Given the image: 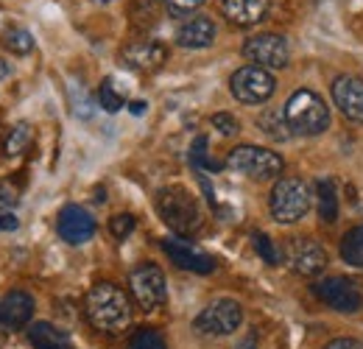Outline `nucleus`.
Returning a JSON list of instances; mask_svg holds the SVG:
<instances>
[{"instance_id": "1", "label": "nucleus", "mask_w": 363, "mask_h": 349, "mask_svg": "<svg viewBox=\"0 0 363 349\" xmlns=\"http://www.w3.org/2000/svg\"><path fill=\"white\" fill-rule=\"evenodd\" d=\"M84 313L95 330L106 336H118L132 321V305L129 297L115 282H95L84 297Z\"/></svg>"}, {"instance_id": "2", "label": "nucleus", "mask_w": 363, "mask_h": 349, "mask_svg": "<svg viewBox=\"0 0 363 349\" xmlns=\"http://www.w3.org/2000/svg\"><path fill=\"white\" fill-rule=\"evenodd\" d=\"M157 210L162 221L177 232V235H196L204 223L199 201L190 196V190H184L182 184L162 187L157 196Z\"/></svg>"}, {"instance_id": "3", "label": "nucleus", "mask_w": 363, "mask_h": 349, "mask_svg": "<svg viewBox=\"0 0 363 349\" xmlns=\"http://www.w3.org/2000/svg\"><path fill=\"white\" fill-rule=\"evenodd\" d=\"M288 129L296 137H316L330 126V109L313 89H296L285 104Z\"/></svg>"}, {"instance_id": "4", "label": "nucleus", "mask_w": 363, "mask_h": 349, "mask_svg": "<svg viewBox=\"0 0 363 349\" xmlns=\"http://www.w3.org/2000/svg\"><path fill=\"white\" fill-rule=\"evenodd\" d=\"M311 204H313V193L296 176L279 179L274 184L272 199H269V210H272L274 221H279V223H296V221H302L308 216Z\"/></svg>"}, {"instance_id": "5", "label": "nucleus", "mask_w": 363, "mask_h": 349, "mask_svg": "<svg viewBox=\"0 0 363 349\" xmlns=\"http://www.w3.org/2000/svg\"><path fill=\"white\" fill-rule=\"evenodd\" d=\"M227 168L249 176V179H260L263 182V179H274V176L282 174V157L269 151V148L238 145L227 157Z\"/></svg>"}, {"instance_id": "6", "label": "nucleus", "mask_w": 363, "mask_h": 349, "mask_svg": "<svg viewBox=\"0 0 363 349\" xmlns=\"http://www.w3.org/2000/svg\"><path fill=\"white\" fill-rule=\"evenodd\" d=\"M129 291L135 297V302L143 310H157L165 305L168 299V282L160 265L154 262H143L129 274Z\"/></svg>"}, {"instance_id": "7", "label": "nucleus", "mask_w": 363, "mask_h": 349, "mask_svg": "<svg viewBox=\"0 0 363 349\" xmlns=\"http://www.w3.org/2000/svg\"><path fill=\"white\" fill-rule=\"evenodd\" d=\"M240 321H243V307L235 299H216L196 316L193 327L201 336H232L240 327Z\"/></svg>"}, {"instance_id": "8", "label": "nucleus", "mask_w": 363, "mask_h": 349, "mask_svg": "<svg viewBox=\"0 0 363 349\" xmlns=\"http://www.w3.org/2000/svg\"><path fill=\"white\" fill-rule=\"evenodd\" d=\"M229 87H232V95L240 101V104H263L274 95V76L266 70V67H257V65H246L240 67L232 79H229Z\"/></svg>"}, {"instance_id": "9", "label": "nucleus", "mask_w": 363, "mask_h": 349, "mask_svg": "<svg viewBox=\"0 0 363 349\" xmlns=\"http://www.w3.org/2000/svg\"><path fill=\"white\" fill-rule=\"evenodd\" d=\"M313 294H316V299H321L324 305L338 310V313H358L363 307L361 291L344 277L318 279V282H313Z\"/></svg>"}, {"instance_id": "10", "label": "nucleus", "mask_w": 363, "mask_h": 349, "mask_svg": "<svg viewBox=\"0 0 363 349\" xmlns=\"http://www.w3.org/2000/svg\"><path fill=\"white\" fill-rule=\"evenodd\" d=\"M243 56L255 62L257 67H285L291 59V50L285 37L279 34H257L243 45Z\"/></svg>"}, {"instance_id": "11", "label": "nucleus", "mask_w": 363, "mask_h": 349, "mask_svg": "<svg viewBox=\"0 0 363 349\" xmlns=\"http://www.w3.org/2000/svg\"><path fill=\"white\" fill-rule=\"evenodd\" d=\"M121 59L126 67H132L137 73H154L165 65L168 59V48L157 40H135L121 50Z\"/></svg>"}, {"instance_id": "12", "label": "nucleus", "mask_w": 363, "mask_h": 349, "mask_svg": "<svg viewBox=\"0 0 363 349\" xmlns=\"http://www.w3.org/2000/svg\"><path fill=\"white\" fill-rule=\"evenodd\" d=\"M56 229H59V238H62L65 243L82 246V243H87L92 235H95V218H92L84 207L67 204V207L59 213Z\"/></svg>"}, {"instance_id": "13", "label": "nucleus", "mask_w": 363, "mask_h": 349, "mask_svg": "<svg viewBox=\"0 0 363 349\" xmlns=\"http://www.w3.org/2000/svg\"><path fill=\"white\" fill-rule=\"evenodd\" d=\"M333 101L344 118L363 123V79L358 76H338L333 82Z\"/></svg>"}, {"instance_id": "14", "label": "nucleus", "mask_w": 363, "mask_h": 349, "mask_svg": "<svg viewBox=\"0 0 363 349\" xmlns=\"http://www.w3.org/2000/svg\"><path fill=\"white\" fill-rule=\"evenodd\" d=\"M162 249H165V255L171 257V262H177V265L184 268V271H193V274H210V271L216 268V262H213L210 255L199 252L196 246H190V243L182 240V238H165V240H162Z\"/></svg>"}, {"instance_id": "15", "label": "nucleus", "mask_w": 363, "mask_h": 349, "mask_svg": "<svg viewBox=\"0 0 363 349\" xmlns=\"http://www.w3.org/2000/svg\"><path fill=\"white\" fill-rule=\"evenodd\" d=\"M288 262L299 277H318L327 268V252L316 240H296L288 249Z\"/></svg>"}, {"instance_id": "16", "label": "nucleus", "mask_w": 363, "mask_h": 349, "mask_svg": "<svg viewBox=\"0 0 363 349\" xmlns=\"http://www.w3.org/2000/svg\"><path fill=\"white\" fill-rule=\"evenodd\" d=\"M34 299L26 291H9L0 297V327L3 330H20L31 321Z\"/></svg>"}, {"instance_id": "17", "label": "nucleus", "mask_w": 363, "mask_h": 349, "mask_svg": "<svg viewBox=\"0 0 363 349\" xmlns=\"http://www.w3.org/2000/svg\"><path fill=\"white\" fill-rule=\"evenodd\" d=\"M269 11V0H221V14L232 26H257Z\"/></svg>"}, {"instance_id": "18", "label": "nucleus", "mask_w": 363, "mask_h": 349, "mask_svg": "<svg viewBox=\"0 0 363 349\" xmlns=\"http://www.w3.org/2000/svg\"><path fill=\"white\" fill-rule=\"evenodd\" d=\"M216 40V23L210 17H190L187 23H182V28L177 31V43L182 48H210Z\"/></svg>"}, {"instance_id": "19", "label": "nucleus", "mask_w": 363, "mask_h": 349, "mask_svg": "<svg viewBox=\"0 0 363 349\" xmlns=\"http://www.w3.org/2000/svg\"><path fill=\"white\" fill-rule=\"evenodd\" d=\"M28 341H31L34 349H76L73 341H70V336H67L65 330H59V327H53V324H48V321L31 324Z\"/></svg>"}, {"instance_id": "20", "label": "nucleus", "mask_w": 363, "mask_h": 349, "mask_svg": "<svg viewBox=\"0 0 363 349\" xmlns=\"http://www.w3.org/2000/svg\"><path fill=\"white\" fill-rule=\"evenodd\" d=\"M316 201L318 216L324 223L338 221V193H335V182L333 179H318L316 182Z\"/></svg>"}, {"instance_id": "21", "label": "nucleus", "mask_w": 363, "mask_h": 349, "mask_svg": "<svg viewBox=\"0 0 363 349\" xmlns=\"http://www.w3.org/2000/svg\"><path fill=\"white\" fill-rule=\"evenodd\" d=\"M129 14H132V26H135L137 31H145L160 17V0H135Z\"/></svg>"}, {"instance_id": "22", "label": "nucleus", "mask_w": 363, "mask_h": 349, "mask_svg": "<svg viewBox=\"0 0 363 349\" xmlns=\"http://www.w3.org/2000/svg\"><path fill=\"white\" fill-rule=\"evenodd\" d=\"M257 123H260V129L266 131L272 140H288L291 137L288 121H285V109H266Z\"/></svg>"}, {"instance_id": "23", "label": "nucleus", "mask_w": 363, "mask_h": 349, "mask_svg": "<svg viewBox=\"0 0 363 349\" xmlns=\"http://www.w3.org/2000/svg\"><path fill=\"white\" fill-rule=\"evenodd\" d=\"M341 257L350 262V265L363 268V223L344 235V240H341Z\"/></svg>"}, {"instance_id": "24", "label": "nucleus", "mask_w": 363, "mask_h": 349, "mask_svg": "<svg viewBox=\"0 0 363 349\" xmlns=\"http://www.w3.org/2000/svg\"><path fill=\"white\" fill-rule=\"evenodd\" d=\"M28 145H31V126H28V123H17L14 129H9L6 140H3L6 157H17V154H23Z\"/></svg>"}, {"instance_id": "25", "label": "nucleus", "mask_w": 363, "mask_h": 349, "mask_svg": "<svg viewBox=\"0 0 363 349\" xmlns=\"http://www.w3.org/2000/svg\"><path fill=\"white\" fill-rule=\"evenodd\" d=\"M98 104L106 109V112H118V109H123V104H126V98H123V92L115 87V82L112 79H104L101 82V87H98Z\"/></svg>"}, {"instance_id": "26", "label": "nucleus", "mask_w": 363, "mask_h": 349, "mask_svg": "<svg viewBox=\"0 0 363 349\" xmlns=\"http://www.w3.org/2000/svg\"><path fill=\"white\" fill-rule=\"evenodd\" d=\"M129 349H168V347H165V338L157 330L140 327V330L132 333V338H129Z\"/></svg>"}, {"instance_id": "27", "label": "nucleus", "mask_w": 363, "mask_h": 349, "mask_svg": "<svg viewBox=\"0 0 363 349\" xmlns=\"http://www.w3.org/2000/svg\"><path fill=\"white\" fill-rule=\"evenodd\" d=\"M3 43H6V48H9L11 53H17V56H26V53L34 50V37H31L26 28H9Z\"/></svg>"}, {"instance_id": "28", "label": "nucleus", "mask_w": 363, "mask_h": 349, "mask_svg": "<svg viewBox=\"0 0 363 349\" xmlns=\"http://www.w3.org/2000/svg\"><path fill=\"white\" fill-rule=\"evenodd\" d=\"M190 162L199 168V171H218V162H213L207 157V137H196L193 148H190Z\"/></svg>"}, {"instance_id": "29", "label": "nucleus", "mask_w": 363, "mask_h": 349, "mask_svg": "<svg viewBox=\"0 0 363 349\" xmlns=\"http://www.w3.org/2000/svg\"><path fill=\"white\" fill-rule=\"evenodd\" d=\"M252 240H255V249H257V255H260L263 260L269 262V265H279V252H277V246L272 243V238H269V235L257 232Z\"/></svg>"}, {"instance_id": "30", "label": "nucleus", "mask_w": 363, "mask_h": 349, "mask_svg": "<svg viewBox=\"0 0 363 349\" xmlns=\"http://www.w3.org/2000/svg\"><path fill=\"white\" fill-rule=\"evenodd\" d=\"M109 232L115 235V238H129L132 232H135V216H129V213H121V216H112L109 218Z\"/></svg>"}, {"instance_id": "31", "label": "nucleus", "mask_w": 363, "mask_h": 349, "mask_svg": "<svg viewBox=\"0 0 363 349\" xmlns=\"http://www.w3.org/2000/svg\"><path fill=\"white\" fill-rule=\"evenodd\" d=\"M201 3H204V0H165V11H168L171 17H187V14H193Z\"/></svg>"}, {"instance_id": "32", "label": "nucleus", "mask_w": 363, "mask_h": 349, "mask_svg": "<svg viewBox=\"0 0 363 349\" xmlns=\"http://www.w3.org/2000/svg\"><path fill=\"white\" fill-rule=\"evenodd\" d=\"M213 126L221 131V134H235L238 131V121L229 112H218V115H213Z\"/></svg>"}, {"instance_id": "33", "label": "nucleus", "mask_w": 363, "mask_h": 349, "mask_svg": "<svg viewBox=\"0 0 363 349\" xmlns=\"http://www.w3.org/2000/svg\"><path fill=\"white\" fill-rule=\"evenodd\" d=\"M0 204H6V207H14L17 204V190L9 182H0Z\"/></svg>"}, {"instance_id": "34", "label": "nucleus", "mask_w": 363, "mask_h": 349, "mask_svg": "<svg viewBox=\"0 0 363 349\" xmlns=\"http://www.w3.org/2000/svg\"><path fill=\"white\" fill-rule=\"evenodd\" d=\"M324 349H363V341H358V338H335Z\"/></svg>"}, {"instance_id": "35", "label": "nucleus", "mask_w": 363, "mask_h": 349, "mask_svg": "<svg viewBox=\"0 0 363 349\" xmlns=\"http://www.w3.org/2000/svg\"><path fill=\"white\" fill-rule=\"evenodd\" d=\"M0 229H3V232L17 229V218H14V213H0Z\"/></svg>"}, {"instance_id": "36", "label": "nucleus", "mask_w": 363, "mask_h": 349, "mask_svg": "<svg viewBox=\"0 0 363 349\" xmlns=\"http://www.w3.org/2000/svg\"><path fill=\"white\" fill-rule=\"evenodd\" d=\"M129 109H132L135 115H143V112H145V104H143V101H135V104H129Z\"/></svg>"}, {"instance_id": "37", "label": "nucleus", "mask_w": 363, "mask_h": 349, "mask_svg": "<svg viewBox=\"0 0 363 349\" xmlns=\"http://www.w3.org/2000/svg\"><path fill=\"white\" fill-rule=\"evenodd\" d=\"M95 3H112V0H95Z\"/></svg>"}]
</instances>
